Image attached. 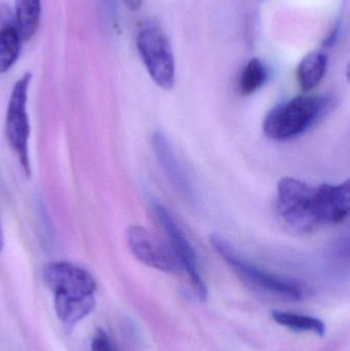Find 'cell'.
<instances>
[{
  "label": "cell",
  "instance_id": "cell-12",
  "mask_svg": "<svg viewBox=\"0 0 350 351\" xmlns=\"http://www.w3.org/2000/svg\"><path fill=\"white\" fill-rule=\"evenodd\" d=\"M40 14V0H16L14 18L22 40L28 41L36 33Z\"/></svg>",
  "mask_w": 350,
  "mask_h": 351
},
{
  "label": "cell",
  "instance_id": "cell-8",
  "mask_svg": "<svg viewBox=\"0 0 350 351\" xmlns=\"http://www.w3.org/2000/svg\"><path fill=\"white\" fill-rule=\"evenodd\" d=\"M153 210L158 223L164 229V233L170 241L171 249L178 258L183 270H185L188 274L189 280H190L197 297L199 300H207V286H205V280L201 278L197 254H195L192 245L166 208H164L160 202H155L153 204Z\"/></svg>",
  "mask_w": 350,
  "mask_h": 351
},
{
  "label": "cell",
  "instance_id": "cell-17",
  "mask_svg": "<svg viewBox=\"0 0 350 351\" xmlns=\"http://www.w3.org/2000/svg\"><path fill=\"white\" fill-rule=\"evenodd\" d=\"M142 1H143V0H123L127 8L131 10H139L142 5Z\"/></svg>",
  "mask_w": 350,
  "mask_h": 351
},
{
  "label": "cell",
  "instance_id": "cell-15",
  "mask_svg": "<svg viewBox=\"0 0 350 351\" xmlns=\"http://www.w3.org/2000/svg\"><path fill=\"white\" fill-rule=\"evenodd\" d=\"M92 351H117L113 346L110 338L102 329L97 330L92 340Z\"/></svg>",
  "mask_w": 350,
  "mask_h": 351
},
{
  "label": "cell",
  "instance_id": "cell-6",
  "mask_svg": "<svg viewBox=\"0 0 350 351\" xmlns=\"http://www.w3.org/2000/svg\"><path fill=\"white\" fill-rule=\"evenodd\" d=\"M32 74L25 73L14 84L8 100L5 117V134L10 147L18 156L21 167L27 177L31 176L30 156H29V138L30 121L27 111L28 90Z\"/></svg>",
  "mask_w": 350,
  "mask_h": 351
},
{
  "label": "cell",
  "instance_id": "cell-11",
  "mask_svg": "<svg viewBox=\"0 0 350 351\" xmlns=\"http://www.w3.org/2000/svg\"><path fill=\"white\" fill-rule=\"evenodd\" d=\"M327 70V57L320 51L306 55L297 68V80L304 92H310L318 86Z\"/></svg>",
  "mask_w": 350,
  "mask_h": 351
},
{
  "label": "cell",
  "instance_id": "cell-2",
  "mask_svg": "<svg viewBox=\"0 0 350 351\" xmlns=\"http://www.w3.org/2000/svg\"><path fill=\"white\" fill-rule=\"evenodd\" d=\"M43 280L53 293L58 319L73 327L96 306L97 284L94 276L69 262H51L43 269Z\"/></svg>",
  "mask_w": 350,
  "mask_h": 351
},
{
  "label": "cell",
  "instance_id": "cell-18",
  "mask_svg": "<svg viewBox=\"0 0 350 351\" xmlns=\"http://www.w3.org/2000/svg\"><path fill=\"white\" fill-rule=\"evenodd\" d=\"M3 233H2L1 223H0V252H1L2 249H3Z\"/></svg>",
  "mask_w": 350,
  "mask_h": 351
},
{
  "label": "cell",
  "instance_id": "cell-16",
  "mask_svg": "<svg viewBox=\"0 0 350 351\" xmlns=\"http://www.w3.org/2000/svg\"><path fill=\"white\" fill-rule=\"evenodd\" d=\"M339 33H340V23L338 22L333 27L332 30H331V32L329 33L328 36L323 43V45L325 47H332L335 43H336L337 39H338Z\"/></svg>",
  "mask_w": 350,
  "mask_h": 351
},
{
  "label": "cell",
  "instance_id": "cell-3",
  "mask_svg": "<svg viewBox=\"0 0 350 351\" xmlns=\"http://www.w3.org/2000/svg\"><path fill=\"white\" fill-rule=\"evenodd\" d=\"M325 95L297 96L269 111L263 123L265 135L275 141H287L305 133L330 108Z\"/></svg>",
  "mask_w": 350,
  "mask_h": 351
},
{
  "label": "cell",
  "instance_id": "cell-1",
  "mask_svg": "<svg viewBox=\"0 0 350 351\" xmlns=\"http://www.w3.org/2000/svg\"><path fill=\"white\" fill-rule=\"evenodd\" d=\"M275 208L282 222L294 232H314L341 224L349 217V180L336 185L314 186L295 178H283L277 185Z\"/></svg>",
  "mask_w": 350,
  "mask_h": 351
},
{
  "label": "cell",
  "instance_id": "cell-5",
  "mask_svg": "<svg viewBox=\"0 0 350 351\" xmlns=\"http://www.w3.org/2000/svg\"><path fill=\"white\" fill-rule=\"evenodd\" d=\"M136 43L152 80L164 90H172L176 67L172 45L164 30L156 24L146 25L138 32Z\"/></svg>",
  "mask_w": 350,
  "mask_h": 351
},
{
  "label": "cell",
  "instance_id": "cell-4",
  "mask_svg": "<svg viewBox=\"0 0 350 351\" xmlns=\"http://www.w3.org/2000/svg\"><path fill=\"white\" fill-rule=\"evenodd\" d=\"M210 243L222 259L229 265L232 271L253 290L291 302H297L303 299L305 291L302 285L291 278L265 271L247 261L232 247V243L221 235L214 233L210 237Z\"/></svg>",
  "mask_w": 350,
  "mask_h": 351
},
{
  "label": "cell",
  "instance_id": "cell-14",
  "mask_svg": "<svg viewBox=\"0 0 350 351\" xmlns=\"http://www.w3.org/2000/svg\"><path fill=\"white\" fill-rule=\"evenodd\" d=\"M268 78V72L263 62L253 58L245 66L240 77V90L245 96L254 94L262 88Z\"/></svg>",
  "mask_w": 350,
  "mask_h": 351
},
{
  "label": "cell",
  "instance_id": "cell-13",
  "mask_svg": "<svg viewBox=\"0 0 350 351\" xmlns=\"http://www.w3.org/2000/svg\"><path fill=\"white\" fill-rule=\"evenodd\" d=\"M273 319L279 325L295 331L314 332L318 336H324L326 333V326L316 317L275 311Z\"/></svg>",
  "mask_w": 350,
  "mask_h": 351
},
{
  "label": "cell",
  "instance_id": "cell-10",
  "mask_svg": "<svg viewBox=\"0 0 350 351\" xmlns=\"http://www.w3.org/2000/svg\"><path fill=\"white\" fill-rule=\"evenodd\" d=\"M20 31L12 10L5 3H0V72L12 67L21 51Z\"/></svg>",
  "mask_w": 350,
  "mask_h": 351
},
{
  "label": "cell",
  "instance_id": "cell-7",
  "mask_svg": "<svg viewBox=\"0 0 350 351\" xmlns=\"http://www.w3.org/2000/svg\"><path fill=\"white\" fill-rule=\"evenodd\" d=\"M127 239L132 253L144 265L166 274H179L183 271L171 247L145 227L132 225L127 229Z\"/></svg>",
  "mask_w": 350,
  "mask_h": 351
},
{
  "label": "cell",
  "instance_id": "cell-9",
  "mask_svg": "<svg viewBox=\"0 0 350 351\" xmlns=\"http://www.w3.org/2000/svg\"><path fill=\"white\" fill-rule=\"evenodd\" d=\"M152 148L158 158L162 172L168 178L171 185L188 202H197V192L193 188L192 182L183 169L177 158L176 152L170 140L162 132L152 134Z\"/></svg>",
  "mask_w": 350,
  "mask_h": 351
}]
</instances>
